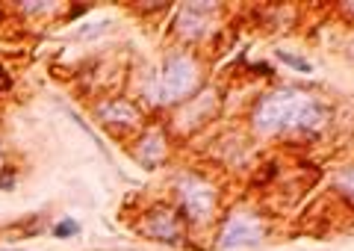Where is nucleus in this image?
<instances>
[{
	"mask_svg": "<svg viewBox=\"0 0 354 251\" xmlns=\"http://www.w3.org/2000/svg\"><path fill=\"white\" fill-rule=\"evenodd\" d=\"M328 124V106L304 89L266 92L251 110V127L260 136L310 139Z\"/></svg>",
	"mask_w": 354,
	"mask_h": 251,
	"instance_id": "f257e3e1",
	"label": "nucleus"
},
{
	"mask_svg": "<svg viewBox=\"0 0 354 251\" xmlns=\"http://www.w3.org/2000/svg\"><path fill=\"white\" fill-rule=\"evenodd\" d=\"M204 80V65L189 48H177L165 53L162 62L151 71V80L145 86V97L153 106H174L183 104L198 92Z\"/></svg>",
	"mask_w": 354,
	"mask_h": 251,
	"instance_id": "f03ea898",
	"label": "nucleus"
},
{
	"mask_svg": "<svg viewBox=\"0 0 354 251\" xmlns=\"http://www.w3.org/2000/svg\"><path fill=\"white\" fill-rule=\"evenodd\" d=\"M174 207L183 222L209 225L218 213V192L201 174H180L174 180Z\"/></svg>",
	"mask_w": 354,
	"mask_h": 251,
	"instance_id": "7ed1b4c3",
	"label": "nucleus"
},
{
	"mask_svg": "<svg viewBox=\"0 0 354 251\" xmlns=\"http://www.w3.org/2000/svg\"><path fill=\"white\" fill-rule=\"evenodd\" d=\"M225 12L218 3H180L174 9L171 30L183 45H201L216 32V18Z\"/></svg>",
	"mask_w": 354,
	"mask_h": 251,
	"instance_id": "20e7f679",
	"label": "nucleus"
},
{
	"mask_svg": "<svg viewBox=\"0 0 354 251\" xmlns=\"http://www.w3.org/2000/svg\"><path fill=\"white\" fill-rule=\"evenodd\" d=\"M266 234L263 222L257 219L254 213L245 210H236L230 213L225 222H221V231H218V245L221 248H242V245H257Z\"/></svg>",
	"mask_w": 354,
	"mask_h": 251,
	"instance_id": "39448f33",
	"label": "nucleus"
},
{
	"mask_svg": "<svg viewBox=\"0 0 354 251\" xmlns=\"http://www.w3.org/2000/svg\"><path fill=\"white\" fill-rule=\"evenodd\" d=\"M183 216L177 213L174 204H157L151 207L145 213V219H142V231H145L151 239H157V243H180L183 239Z\"/></svg>",
	"mask_w": 354,
	"mask_h": 251,
	"instance_id": "423d86ee",
	"label": "nucleus"
},
{
	"mask_svg": "<svg viewBox=\"0 0 354 251\" xmlns=\"http://www.w3.org/2000/svg\"><path fill=\"white\" fill-rule=\"evenodd\" d=\"M97 122L109 127L113 133H133L142 127V113L136 110V104H130L127 97H109V101L97 104Z\"/></svg>",
	"mask_w": 354,
	"mask_h": 251,
	"instance_id": "0eeeda50",
	"label": "nucleus"
},
{
	"mask_svg": "<svg viewBox=\"0 0 354 251\" xmlns=\"http://www.w3.org/2000/svg\"><path fill=\"white\" fill-rule=\"evenodd\" d=\"M133 157H136L139 166L157 169L169 157V139H165L162 130H142L133 142Z\"/></svg>",
	"mask_w": 354,
	"mask_h": 251,
	"instance_id": "6e6552de",
	"label": "nucleus"
},
{
	"mask_svg": "<svg viewBox=\"0 0 354 251\" xmlns=\"http://www.w3.org/2000/svg\"><path fill=\"white\" fill-rule=\"evenodd\" d=\"M274 57H278L281 62H286V65H290L292 71H298V74H310V71H313V65H310L304 57H295V53H290V50H278Z\"/></svg>",
	"mask_w": 354,
	"mask_h": 251,
	"instance_id": "1a4fd4ad",
	"label": "nucleus"
},
{
	"mask_svg": "<svg viewBox=\"0 0 354 251\" xmlns=\"http://www.w3.org/2000/svg\"><path fill=\"white\" fill-rule=\"evenodd\" d=\"M337 189L346 195V198H351L354 201V166H348V169H342L339 174H337Z\"/></svg>",
	"mask_w": 354,
	"mask_h": 251,
	"instance_id": "9d476101",
	"label": "nucleus"
},
{
	"mask_svg": "<svg viewBox=\"0 0 354 251\" xmlns=\"http://www.w3.org/2000/svg\"><path fill=\"white\" fill-rule=\"evenodd\" d=\"M77 234H80V225H77L74 219H62V222L53 225V236L57 239H71Z\"/></svg>",
	"mask_w": 354,
	"mask_h": 251,
	"instance_id": "9b49d317",
	"label": "nucleus"
},
{
	"mask_svg": "<svg viewBox=\"0 0 354 251\" xmlns=\"http://www.w3.org/2000/svg\"><path fill=\"white\" fill-rule=\"evenodd\" d=\"M18 12H27V15H48V12H57V3H21L15 6Z\"/></svg>",
	"mask_w": 354,
	"mask_h": 251,
	"instance_id": "f8f14e48",
	"label": "nucleus"
},
{
	"mask_svg": "<svg viewBox=\"0 0 354 251\" xmlns=\"http://www.w3.org/2000/svg\"><path fill=\"white\" fill-rule=\"evenodd\" d=\"M15 187V171L12 169H0V189H12Z\"/></svg>",
	"mask_w": 354,
	"mask_h": 251,
	"instance_id": "ddd939ff",
	"label": "nucleus"
},
{
	"mask_svg": "<svg viewBox=\"0 0 354 251\" xmlns=\"http://www.w3.org/2000/svg\"><path fill=\"white\" fill-rule=\"evenodd\" d=\"M0 251H21V248H0Z\"/></svg>",
	"mask_w": 354,
	"mask_h": 251,
	"instance_id": "4468645a",
	"label": "nucleus"
},
{
	"mask_svg": "<svg viewBox=\"0 0 354 251\" xmlns=\"http://www.w3.org/2000/svg\"><path fill=\"white\" fill-rule=\"evenodd\" d=\"M0 160H3V151H0Z\"/></svg>",
	"mask_w": 354,
	"mask_h": 251,
	"instance_id": "2eb2a0df",
	"label": "nucleus"
}]
</instances>
